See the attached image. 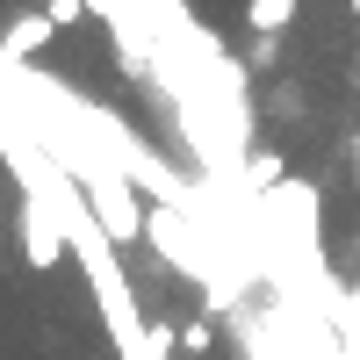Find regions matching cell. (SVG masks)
Instances as JSON below:
<instances>
[{
    "label": "cell",
    "mask_w": 360,
    "mask_h": 360,
    "mask_svg": "<svg viewBox=\"0 0 360 360\" xmlns=\"http://www.w3.org/2000/svg\"><path fill=\"white\" fill-rule=\"evenodd\" d=\"M209 346H217V324H209V317L173 324V353H180V360H209Z\"/></svg>",
    "instance_id": "5b68a950"
},
{
    "label": "cell",
    "mask_w": 360,
    "mask_h": 360,
    "mask_svg": "<svg viewBox=\"0 0 360 360\" xmlns=\"http://www.w3.org/2000/svg\"><path fill=\"white\" fill-rule=\"evenodd\" d=\"M353 15H360V0H353Z\"/></svg>",
    "instance_id": "9c48e42d"
},
{
    "label": "cell",
    "mask_w": 360,
    "mask_h": 360,
    "mask_svg": "<svg viewBox=\"0 0 360 360\" xmlns=\"http://www.w3.org/2000/svg\"><path fill=\"white\" fill-rule=\"evenodd\" d=\"M252 180H281V152H252Z\"/></svg>",
    "instance_id": "52a82bcc"
},
{
    "label": "cell",
    "mask_w": 360,
    "mask_h": 360,
    "mask_svg": "<svg viewBox=\"0 0 360 360\" xmlns=\"http://www.w3.org/2000/svg\"><path fill=\"white\" fill-rule=\"evenodd\" d=\"M58 224H65V217H51L44 202L22 209V245H29V266H37V274H51L58 252H65V231H58Z\"/></svg>",
    "instance_id": "7a4b0ae2"
},
{
    "label": "cell",
    "mask_w": 360,
    "mask_h": 360,
    "mask_svg": "<svg viewBox=\"0 0 360 360\" xmlns=\"http://www.w3.org/2000/svg\"><path fill=\"white\" fill-rule=\"evenodd\" d=\"M94 217H101V231L115 238V245H130V238H144V209H137V195L123 188V180H94Z\"/></svg>",
    "instance_id": "6da1fadb"
},
{
    "label": "cell",
    "mask_w": 360,
    "mask_h": 360,
    "mask_svg": "<svg viewBox=\"0 0 360 360\" xmlns=\"http://www.w3.org/2000/svg\"><path fill=\"white\" fill-rule=\"evenodd\" d=\"M51 37H58V22H51V15H15L8 29H0L8 58H37V51H51Z\"/></svg>",
    "instance_id": "3957f363"
},
{
    "label": "cell",
    "mask_w": 360,
    "mask_h": 360,
    "mask_svg": "<svg viewBox=\"0 0 360 360\" xmlns=\"http://www.w3.org/2000/svg\"><path fill=\"white\" fill-rule=\"evenodd\" d=\"M295 15H303V0H245V22L259 29V37H281Z\"/></svg>",
    "instance_id": "277c9868"
},
{
    "label": "cell",
    "mask_w": 360,
    "mask_h": 360,
    "mask_svg": "<svg viewBox=\"0 0 360 360\" xmlns=\"http://www.w3.org/2000/svg\"><path fill=\"white\" fill-rule=\"evenodd\" d=\"M44 15H51L58 29H79V22H86V0H44Z\"/></svg>",
    "instance_id": "8992f818"
},
{
    "label": "cell",
    "mask_w": 360,
    "mask_h": 360,
    "mask_svg": "<svg viewBox=\"0 0 360 360\" xmlns=\"http://www.w3.org/2000/svg\"><path fill=\"white\" fill-rule=\"evenodd\" d=\"M353 180H360V137H353Z\"/></svg>",
    "instance_id": "ba28073f"
}]
</instances>
